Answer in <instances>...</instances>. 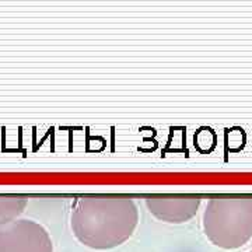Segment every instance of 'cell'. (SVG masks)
<instances>
[{
  "instance_id": "obj_1",
  "label": "cell",
  "mask_w": 252,
  "mask_h": 252,
  "mask_svg": "<svg viewBox=\"0 0 252 252\" xmlns=\"http://www.w3.org/2000/svg\"><path fill=\"white\" fill-rule=\"evenodd\" d=\"M72 230L83 245L93 250H111L127 241L139 223V210L127 195L95 193L76 200Z\"/></svg>"
},
{
  "instance_id": "obj_2",
  "label": "cell",
  "mask_w": 252,
  "mask_h": 252,
  "mask_svg": "<svg viewBox=\"0 0 252 252\" xmlns=\"http://www.w3.org/2000/svg\"><path fill=\"white\" fill-rule=\"evenodd\" d=\"M203 230L209 241L219 248H241L252 238V198L210 196L203 213Z\"/></svg>"
},
{
  "instance_id": "obj_3",
  "label": "cell",
  "mask_w": 252,
  "mask_h": 252,
  "mask_svg": "<svg viewBox=\"0 0 252 252\" xmlns=\"http://www.w3.org/2000/svg\"><path fill=\"white\" fill-rule=\"evenodd\" d=\"M0 252H54L51 235L32 220L0 225Z\"/></svg>"
},
{
  "instance_id": "obj_4",
  "label": "cell",
  "mask_w": 252,
  "mask_h": 252,
  "mask_svg": "<svg viewBox=\"0 0 252 252\" xmlns=\"http://www.w3.org/2000/svg\"><path fill=\"white\" fill-rule=\"evenodd\" d=\"M202 198L199 193H149L144 202L149 212L158 220L182 224L196 216Z\"/></svg>"
},
{
  "instance_id": "obj_5",
  "label": "cell",
  "mask_w": 252,
  "mask_h": 252,
  "mask_svg": "<svg viewBox=\"0 0 252 252\" xmlns=\"http://www.w3.org/2000/svg\"><path fill=\"white\" fill-rule=\"evenodd\" d=\"M28 198L21 193H0V225L17 220L24 212Z\"/></svg>"
},
{
  "instance_id": "obj_6",
  "label": "cell",
  "mask_w": 252,
  "mask_h": 252,
  "mask_svg": "<svg viewBox=\"0 0 252 252\" xmlns=\"http://www.w3.org/2000/svg\"><path fill=\"white\" fill-rule=\"evenodd\" d=\"M247 143V133L243 127L234 126L231 129H225V152L237 153L241 152Z\"/></svg>"
},
{
  "instance_id": "obj_7",
  "label": "cell",
  "mask_w": 252,
  "mask_h": 252,
  "mask_svg": "<svg viewBox=\"0 0 252 252\" xmlns=\"http://www.w3.org/2000/svg\"><path fill=\"white\" fill-rule=\"evenodd\" d=\"M217 135L212 127H200L195 135V147L202 153H210L216 149Z\"/></svg>"
},
{
  "instance_id": "obj_8",
  "label": "cell",
  "mask_w": 252,
  "mask_h": 252,
  "mask_svg": "<svg viewBox=\"0 0 252 252\" xmlns=\"http://www.w3.org/2000/svg\"><path fill=\"white\" fill-rule=\"evenodd\" d=\"M250 252H252V251H250Z\"/></svg>"
}]
</instances>
